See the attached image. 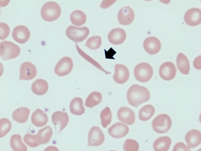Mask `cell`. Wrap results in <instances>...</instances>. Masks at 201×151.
Segmentation results:
<instances>
[{
	"label": "cell",
	"mask_w": 201,
	"mask_h": 151,
	"mask_svg": "<svg viewBox=\"0 0 201 151\" xmlns=\"http://www.w3.org/2000/svg\"><path fill=\"white\" fill-rule=\"evenodd\" d=\"M128 103L134 107H137L143 103L148 101L150 94L146 87L134 84L128 89L127 94Z\"/></svg>",
	"instance_id": "cell-1"
},
{
	"label": "cell",
	"mask_w": 201,
	"mask_h": 151,
	"mask_svg": "<svg viewBox=\"0 0 201 151\" xmlns=\"http://www.w3.org/2000/svg\"><path fill=\"white\" fill-rule=\"evenodd\" d=\"M61 12V8L59 4L54 1H49L42 6L40 13L44 20L50 22L57 19L60 16Z\"/></svg>",
	"instance_id": "cell-2"
},
{
	"label": "cell",
	"mask_w": 201,
	"mask_h": 151,
	"mask_svg": "<svg viewBox=\"0 0 201 151\" xmlns=\"http://www.w3.org/2000/svg\"><path fill=\"white\" fill-rule=\"evenodd\" d=\"M20 52L19 46L11 41H4L0 43V56L4 60L17 57L20 54Z\"/></svg>",
	"instance_id": "cell-3"
},
{
	"label": "cell",
	"mask_w": 201,
	"mask_h": 151,
	"mask_svg": "<svg viewBox=\"0 0 201 151\" xmlns=\"http://www.w3.org/2000/svg\"><path fill=\"white\" fill-rule=\"evenodd\" d=\"M134 72L136 80L141 82H146L151 79L153 71L150 64L147 63L142 62L138 64L135 66Z\"/></svg>",
	"instance_id": "cell-4"
},
{
	"label": "cell",
	"mask_w": 201,
	"mask_h": 151,
	"mask_svg": "<svg viewBox=\"0 0 201 151\" xmlns=\"http://www.w3.org/2000/svg\"><path fill=\"white\" fill-rule=\"evenodd\" d=\"M172 121L169 116L166 114H161L156 117L153 120L152 126L153 129L159 134L166 133L170 128Z\"/></svg>",
	"instance_id": "cell-5"
},
{
	"label": "cell",
	"mask_w": 201,
	"mask_h": 151,
	"mask_svg": "<svg viewBox=\"0 0 201 151\" xmlns=\"http://www.w3.org/2000/svg\"><path fill=\"white\" fill-rule=\"evenodd\" d=\"M90 31L86 27H78L70 25L67 29L66 34L70 40L76 43L84 41L89 34Z\"/></svg>",
	"instance_id": "cell-6"
},
{
	"label": "cell",
	"mask_w": 201,
	"mask_h": 151,
	"mask_svg": "<svg viewBox=\"0 0 201 151\" xmlns=\"http://www.w3.org/2000/svg\"><path fill=\"white\" fill-rule=\"evenodd\" d=\"M73 63L72 59L68 57H64L57 62L54 68L55 74L59 76H65L72 70Z\"/></svg>",
	"instance_id": "cell-7"
},
{
	"label": "cell",
	"mask_w": 201,
	"mask_h": 151,
	"mask_svg": "<svg viewBox=\"0 0 201 151\" xmlns=\"http://www.w3.org/2000/svg\"><path fill=\"white\" fill-rule=\"evenodd\" d=\"M51 119L55 127V132L58 134L65 128L69 121L67 113L59 111L53 114Z\"/></svg>",
	"instance_id": "cell-8"
},
{
	"label": "cell",
	"mask_w": 201,
	"mask_h": 151,
	"mask_svg": "<svg viewBox=\"0 0 201 151\" xmlns=\"http://www.w3.org/2000/svg\"><path fill=\"white\" fill-rule=\"evenodd\" d=\"M104 140V135L100 128L93 126L91 128L88 133V146H99L103 143Z\"/></svg>",
	"instance_id": "cell-9"
},
{
	"label": "cell",
	"mask_w": 201,
	"mask_h": 151,
	"mask_svg": "<svg viewBox=\"0 0 201 151\" xmlns=\"http://www.w3.org/2000/svg\"><path fill=\"white\" fill-rule=\"evenodd\" d=\"M36 74L35 66L30 62H25L21 64L20 67L19 80H31L36 77Z\"/></svg>",
	"instance_id": "cell-10"
},
{
	"label": "cell",
	"mask_w": 201,
	"mask_h": 151,
	"mask_svg": "<svg viewBox=\"0 0 201 151\" xmlns=\"http://www.w3.org/2000/svg\"><path fill=\"white\" fill-rule=\"evenodd\" d=\"M176 73V69L175 64L170 61H166L161 65L159 73L163 80L169 81L173 79Z\"/></svg>",
	"instance_id": "cell-11"
},
{
	"label": "cell",
	"mask_w": 201,
	"mask_h": 151,
	"mask_svg": "<svg viewBox=\"0 0 201 151\" xmlns=\"http://www.w3.org/2000/svg\"><path fill=\"white\" fill-rule=\"evenodd\" d=\"M12 35L13 39L16 42L20 44H24L28 40L30 33L27 27L23 25H19L14 28Z\"/></svg>",
	"instance_id": "cell-12"
},
{
	"label": "cell",
	"mask_w": 201,
	"mask_h": 151,
	"mask_svg": "<svg viewBox=\"0 0 201 151\" xmlns=\"http://www.w3.org/2000/svg\"><path fill=\"white\" fill-rule=\"evenodd\" d=\"M184 19L185 23L188 25H198L201 22V9L196 7L189 9L185 13Z\"/></svg>",
	"instance_id": "cell-13"
},
{
	"label": "cell",
	"mask_w": 201,
	"mask_h": 151,
	"mask_svg": "<svg viewBox=\"0 0 201 151\" xmlns=\"http://www.w3.org/2000/svg\"><path fill=\"white\" fill-rule=\"evenodd\" d=\"M135 17L134 12L129 6L124 7L121 8L118 13L117 17L120 24L127 25L133 21Z\"/></svg>",
	"instance_id": "cell-14"
},
{
	"label": "cell",
	"mask_w": 201,
	"mask_h": 151,
	"mask_svg": "<svg viewBox=\"0 0 201 151\" xmlns=\"http://www.w3.org/2000/svg\"><path fill=\"white\" fill-rule=\"evenodd\" d=\"M115 73L113 77L115 82L119 84H123L128 80L130 73L128 68L125 65L116 64L115 67Z\"/></svg>",
	"instance_id": "cell-15"
},
{
	"label": "cell",
	"mask_w": 201,
	"mask_h": 151,
	"mask_svg": "<svg viewBox=\"0 0 201 151\" xmlns=\"http://www.w3.org/2000/svg\"><path fill=\"white\" fill-rule=\"evenodd\" d=\"M143 46L145 50L148 53L153 55L157 53L160 50L161 44L159 39L154 36L146 38L144 40Z\"/></svg>",
	"instance_id": "cell-16"
},
{
	"label": "cell",
	"mask_w": 201,
	"mask_h": 151,
	"mask_svg": "<svg viewBox=\"0 0 201 151\" xmlns=\"http://www.w3.org/2000/svg\"><path fill=\"white\" fill-rule=\"evenodd\" d=\"M129 131V127L126 125L119 122L115 123L108 129L109 135L116 138L123 137L126 136Z\"/></svg>",
	"instance_id": "cell-17"
},
{
	"label": "cell",
	"mask_w": 201,
	"mask_h": 151,
	"mask_svg": "<svg viewBox=\"0 0 201 151\" xmlns=\"http://www.w3.org/2000/svg\"><path fill=\"white\" fill-rule=\"evenodd\" d=\"M118 119L128 125H131L135 121V113L132 109L125 107L120 108L117 113Z\"/></svg>",
	"instance_id": "cell-18"
},
{
	"label": "cell",
	"mask_w": 201,
	"mask_h": 151,
	"mask_svg": "<svg viewBox=\"0 0 201 151\" xmlns=\"http://www.w3.org/2000/svg\"><path fill=\"white\" fill-rule=\"evenodd\" d=\"M126 35L123 29L115 28L112 29L109 33L108 38L111 43L118 45L122 43L125 40Z\"/></svg>",
	"instance_id": "cell-19"
},
{
	"label": "cell",
	"mask_w": 201,
	"mask_h": 151,
	"mask_svg": "<svg viewBox=\"0 0 201 151\" xmlns=\"http://www.w3.org/2000/svg\"><path fill=\"white\" fill-rule=\"evenodd\" d=\"M185 139L188 148H195L201 143V133L199 130L196 129L191 130L186 134Z\"/></svg>",
	"instance_id": "cell-20"
},
{
	"label": "cell",
	"mask_w": 201,
	"mask_h": 151,
	"mask_svg": "<svg viewBox=\"0 0 201 151\" xmlns=\"http://www.w3.org/2000/svg\"><path fill=\"white\" fill-rule=\"evenodd\" d=\"M48 120L47 114L38 108L33 112L31 116L32 124L37 127H42L46 125Z\"/></svg>",
	"instance_id": "cell-21"
},
{
	"label": "cell",
	"mask_w": 201,
	"mask_h": 151,
	"mask_svg": "<svg viewBox=\"0 0 201 151\" xmlns=\"http://www.w3.org/2000/svg\"><path fill=\"white\" fill-rule=\"evenodd\" d=\"M30 113V110L28 108L24 107H20L13 112L12 117L18 123H24L28 120Z\"/></svg>",
	"instance_id": "cell-22"
},
{
	"label": "cell",
	"mask_w": 201,
	"mask_h": 151,
	"mask_svg": "<svg viewBox=\"0 0 201 151\" xmlns=\"http://www.w3.org/2000/svg\"><path fill=\"white\" fill-rule=\"evenodd\" d=\"M49 88L47 82L42 79H37L32 84L31 90L32 92L38 95H42L47 91Z\"/></svg>",
	"instance_id": "cell-23"
},
{
	"label": "cell",
	"mask_w": 201,
	"mask_h": 151,
	"mask_svg": "<svg viewBox=\"0 0 201 151\" xmlns=\"http://www.w3.org/2000/svg\"><path fill=\"white\" fill-rule=\"evenodd\" d=\"M171 143V139L169 137H161L154 142L153 148L156 151H167L169 150Z\"/></svg>",
	"instance_id": "cell-24"
},
{
	"label": "cell",
	"mask_w": 201,
	"mask_h": 151,
	"mask_svg": "<svg viewBox=\"0 0 201 151\" xmlns=\"http://www.w3.org/2000/svg\"><path fill=\"white\" fill-rule=\"evenodd\" d=\"M69 109L72 114L76 115H81L83 114L85 108L83 106V101L80 97L74 98L71 101Z\"/></svg>",
	"instance_id": "cell-25"
},
{
	"label": "cell",
	"mask_w": 201,
	"mask_h": 151,
	"mask_svg": "<svg viewBox=\"0 0 201 151\" xmlns=\"http://www.w3.org/2000/svg\"><path fill=\"white\" fill-rule=\"evenodd\" d=\"M176 63L178 68L181 73L185 75L189 74L190 63L185 55L181 53H179L177 57Z\"/></svg>",
	"instance_id": "cell-26"
},
{
	"label": "cell",
	"mask_w": 201,
	"mask_h": 151,
	"mask_svg": "<svg viewBox=\"0 0 201 151\" xmlns=\"http://www.w3.org/2000/svg\"><path fill=\"white\" fill-rule=\"evenodd\" d=\"M53 134L51 128L47 126L39 130L37 134L38 142L40 144H44L48 143L50 140Z\"/></svg>",
	"instance_id": "cell-27"
},
{
	"label": "cell",
	"mask_w": 201,
	"mask_h": 151,
	"mask_svg": "<svg viewBox=\"0 0 201 151\" xmlns=\"http://www.w3.org/2000/svg\"><path fill=\"white\" fill-rule=\"evenodd\" d=\"M70 20L72 23L77 26H81L85 23L86 17L85 13L80 10H76L70 15Z\"/></svg>",
	"instance_id": "cell-28"
},
{
	"label": "cell",
	"mask_w": 201,
	"mask_h": 151,
	"mask_svg": "<svg viewBox=\"0 0 201 151\" xmlns=\"http://www.w3.org/2000/svg\"><path fill=\"white\" fill-rule=\"evenodd\" d=\"M10 145L14 151H26L27 150V146L22 141L21 136L18 134H14L11 136Z\"/></svg>",
	"instance_id": "cell-29"
},
{
	"label": "cell",
	"mask_w": 201,
	"mask_h": 151,
	"mask_svg": "<svg viewBox=\"0 0 201 151\" xmlns=\"http://www.w3.org/2000/svg\"><path fill=\"white\" fill-rule=\"evenodd\" d=\"M155 109L154 107L150 104L145 105L140 110L139 118L142 121H146L150 119L154 114Z\"/></svg>",
	"instance_id": "cell-30"
},
{
	"label": "cell",
	"mask_w": 201,
	"mask_h": 151,
	"mask_svg": "<svg viewBox=\"0 0 201 151\" xmlns=\"http://www.w3.org/2000/svg\"><path fill=\"white\" fill-rule=\"evenodd\" d=\"M102 99V96L100 93L93 92L87 97L85 105L88 108H92L99 104L101 102Z\"/></svg>",
	"instance_id": "cell-31"
},
{
	"label": "cell",
	"mask_w": 201,
	"mask_h": 151,
	"mask_svg": "<svg viewBox=\"0 0 201 151\" xmlns=\"http://www.w3.org/2000/svg\"><path fill=\"white\" fill-rule=\"evenodd\" d=\"M112 117V113L109 107H106L102 110L100 113V118L103 127L106 128L110 124Z\"/></svg>",
	"instance_id": "cell-32"
},
{
	"label": "cell",
	"mask_w": 201,
	"mask_h": 151,
	"mask_svg": "<svg viewBox=\"0 0 201 151\" xmlns=\"http://www.w3.org/2000/svg\"><path fill=\"white\" fill-rule=\"evenodd\" d=\"M102 44L101 37L98 36H92L87 40L85 45L90 49L94 50L99 48Z\"/></svg>",
	"instance_id": "cell-33"
},
{
	"label": "cell",
	"mask_w": 201,
	"mask_h": 151,
	"mask_svg": "<svg viewBox=\"0 0 201 151\" xmlns=\"http://www.w3.org/2000/svg\"><path fill=\"white\" fill-rule=\"evenodd\" d=\"M0 123V137L2 138L5 136L10 131L12 126L10 121L6 118L1 119Z\"/></svg>",
	"instance_id": "cell-34"
},
{
	"label": "cell",
	"mask_w": 201,
	"mask_h": 151,
	"mask_svg": "<svg viewBox=\"0 0 201 151\" xmlns=\"http://www.w3.org/2000/svg\"><path fill=\"white\" fill-rule=\"evenodd\" d=\"M125 151H137L139 149V145L136 141L132 139H127L123 145Z\"/></svg>",
	"instance_id": "cell-35"
},
{
	"label": "cell",
	"mask_w": 201,
	"mask_h": 151,
	"mask_svg": "<svg viewBox=\"0 0 201 151\" xmlns=\"http://www.w3.org/2000/svg\"><path fill=\"white\" fill-rule=\"evenodd\" d=\"M24 142L29 146L34 148L40 145L37 141V134L32 135L29 133L26 134L23 137Z\"/></svg>",
	"instance_id": "cell-36"
},
{
	"label": "cell",
	"mask_w": 201,
	"mask_h": 151,
	"mask_svg": "<svg viewBox=\"0 0 201 151\" xmlns=\"http://www.w3.org/2000/svg\"><path fill=\"white\" fill-rule=\"evenodd\" d=\"M1 40L5 39L9 35L10 32V29L8 25L4 22L0 23Z\"/></svg>",
	"instance_id": "cell-37"
},
{
	"label": "cell",
	"mask_w": 201,
	"mask_h": 151,
	"mask_svg": "<svg viewBox=\"0 0 201 151\" xmlns=\"http://www.w3.org/2000/svg\"><path fill=\"white\" fill-rule=\"evenodd\" d=\"M190 148L183 143L179 142L174 146L173 151H190Z\"/></svg>",
	"instance_id": "cell-38"
},
{
	"label": "cell",
	"mask_w": 201,
	"mask_h": 151,
	"mask_svg": "<svg viewBox=\"0 0 201 151\" xmlns=\"http://www.w3.org/2000/svg\"><path fill=\"white\" fill-rule=\"evenodd\" d=\"M104 50L106 59H115L113 58V56L116 53V52L111 47L107 51L105 49Z\"/></svg>",
	"instance_id": "cell-39"
},
{
	"label": "cell",
	"mask_w": 201,
	"mask_h": 151,
	"mask_svg": "<svg viewBox=\"0 0 201 151\" xmlns=\"http://www.w3.org/2000/svg\"><path fill=\"white\" fill-rule=\"evenodd\" d=\"M201 61V55L199 56L196 57L195 59H194V62H193V65L194 66V67L196 68V69H198V64L200 65V66H201L200 65V61Z\"/></svg>",
	"instance_id": "cell-40"
}]
</instances>
